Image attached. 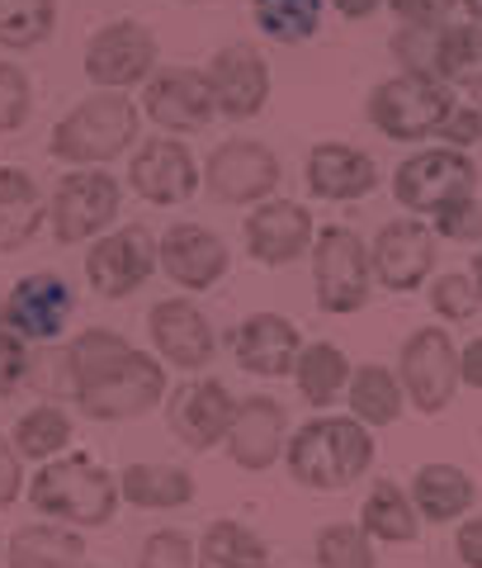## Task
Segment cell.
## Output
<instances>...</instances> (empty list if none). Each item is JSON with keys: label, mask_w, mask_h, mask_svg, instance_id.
Returning <instances> with one entry per match:
<instances>
[{"label": "cell", "mask_w": 482, "mask_h": 568, "mask_svg": "<svg viewBox=\"0 0 482 568\" xmlns=\"http://www.w3.org/2000/svg\"><path fill=\"white\" fill-rule=\"evenodd\" d=\"M123 503H133L137 511H175L194 503V474L181 465H129L119 474Z\"/></svg>", "instance_id": "29"}, {"label": "cell", "mask_w": 482, "mask_h": 568, "mask_svg": "<svg viewBox=\"0 0 482 568\" xmlns=\"http://www.w3.org/2000/svg\"><path fill=\"white\" fill-rule=\"evenodd\" d=\"M48 223V200L39 181L20 166H0V256L20 252Z\"/></svg>", "instance_id": "26"}, {"label": "cell", "mask_w": 482, "mask_h": 568, "mask_svg": "<svg viewBox=\"0 0 482 568\" xmlns=\"http://www.w3.org/2000/svg\"><path fill=\"white\" fill-rule=\"evenodd\" d=\"M227 242L204 223H175L166 237H161V271L171 284H181L189 294L213 290L227 275Z\"/></svg>", "instance_id": "24"}, {"label": "cell", "mask_w": 482, "mask_h": 568, "mask_svg": "<svg viewBox=\"0 0 482 568\" xmlns=\"http://www.w3.org/2000/svg\"><path fill=\"white\" fill-rule=\"evenodd\" d=\"M473 284L482 290V246H478V256H473Z\"/></svg>", "instance_id": "50"}, {"label": "cell", "mask_w": 482, "mask_h": 568, "mask_svg": "<svg viewBox=\"0 0 482 568\" xmlns=\"http://www.w3.org/2000/svg\"><path fill=\"white\" fill-rule=\"evenodd\" d=\"M0 323L10 332H20L24 342H58L71 323V290L62 275L33 271L24 280H14V290L6 294Z\"/></svg>", "instance_id": "20"}, {"label": "cell", "mask_w": 482, "mask_h": 568, "mask_svg": "<svg viewBox=\"0 0 482 568\" xmlns=\"http://www.w3.org/2000/svg\"><path fill=\"white\" fill-rule=\"evenodd\" d=\"M156 271H161V242L142 223L95 237V246L85 252V280H91L100 298H133Z\"/></svg>", "instance_id": "12"}, {"label": "cell", "mask_w": 482, "mask_h": 568, "mask_svg": "<svg viewBox=\"0 0 482 568\" xmlns=\"http://www.w3.org/2000/svg\"><path fill=\"white\" fill-rule=\"evenodd\" d=\"M331 6H336V14H346V20H369L383 0H331Z\"/></svg>", "instance_id": "48"}, {"label": "cell", "mask_w": 482, "mask_h": 568, "mask_svg": "<svg viewBox=\"0 0 482 568\" xmlns=\"http://www.w3.org/2000/svg\"><path fill=\"white\" fill-rule=\"evenodd\" d=\"M71 436H76V426H71V413L58 403H39V407H29V413L14 422V450H20L24 459H33V465H48V459H58L66 446H71Z\"/></svg>", "instance_id": "32"}, {"label": "cell", "mask_w": 482, "mask_h": 568, "mask_svg": "<svg viewBox=\"0 0 482 568\" xmlns=\"http://www.w3.org/2000/svg\"><path fill=\"white\" fill-rule=\"evenodd\" d=\"M137 568H199V545L185 530H156L142 540Z\"/></svg>", "instance_id": "40"}, {"label": "cell", "mask_w": 482, "mask_h": 568, "mask_svg": "<svg viewBox=\"0 0 482 568\" xmlns=\"http://www.w3.org/2000/svg\"><path fill=\"white\" fill-rule=\"evenodd\" d=\"M137 133H142V104H133V95L123 91H100L85 95L76 110H66L52 123L48 152L76 171H91L129 156Z\"/></svg>", "instance_id": "3"}, {"label": "cell", "mask_w": 482, "mask_h": 568, "mask_svg": "<svg viewBox=\"0 0 482 568\" xmlns=\"http://www.w3.org/2000/svg\"><path fill=\"white\" fill-rule=\"evenodd\" d=\"M284 181L279 156L256 138H227L208 152L204 162V185L218 204L246 209V204H265L275 200V190Z\"/></svg>", "instance_id": "11"}, {"label": "cell", "mask_w": 482, "mask_h": 568, "mask_svg": "<svg viewBox=\"0 0 482 568\" xmlns=\"http://www.w3.org/2000/svg\"><path fill=\"white\" fill-rule=\"evenodd\" d=\"M459 379L482 394V336H473V342L459 351Z\"/></svg>", "instance_id": "47"}, {"label": "cell", "mask_w": 482, "mask_h": 568, "mask_svg": "<svg viewBox=\"0 0 482 568\" xmlns=\"http://www.w3.org/2000/svg\"><path fill=\"white\" fill-rule=\"evenodd\" d=\"M317 568H379V555H373V540L360 521H331L317 530Z\"/></svg>", "instance_id": "37"}, {"label": "cell", "mask_w": 482, "mask_h": 568, "mask_svg": "<svg viewBox=\"0 0 482 568\" xmlns=\"http://www.w3.org/2000/svg\"><path fill=\"white\" fill-rule=\"evenodd\" d=\"M199 568H270V545L242 521H208L199 536Z\"/></svg>", "instance_id": "33"}, {"label": "cell", "mask_w": 482, "mask_h": 568, "mask_svg": "<svg viewBox=\"0 0 482 568\" xmlns=\"http://www.w3.org/2000/svg\"><path fill=\"white\" fill-rule=\"evenodd\" d=\"M302 185L312 200L327 204H355L379 190V162L350 142H317L302 162Z\"/></svg>", "instance_id": "22"}, {"label": "cell", "mask_w": 482, "mask_h": 568, "mask_svg": "<svg viewBox=\"0 0 482 568\" xmlns=\"http://www.w3.org/2000/svg\"><path fill=\"white\" fill-rule=\"evenodd\" d=\"M223 446L232 455V465L246 474L275 469L284 450H289V413H284V403L270 394H246L237 403V417H232V432Z\"/></svg>", "instance_id": "17"}, {"label": "cell", "mask_w": 482, "mask_h": 568, "mask_svg": "<svg viewBox=\"0 0 482 568\" xmlns=\"http://www.w3.org/2000/svg\"><path fill=\"white\" fill-rule=\"evenodd\" d=\"M161 48L156 33L137 20H110L104 29L91 33L85 43V77H91L95 91H133V85H147L156 77Z\"/></svg>", "instance_id": "9"}, {"label": "cell", "mask_w": 482, "mask_h": 568, "mask_svg": "<svg viewBox=\"0 0 482 568\" xmlns=\"http://www.w3.org/2000/svg\"><path fill=\"white\" fill-rule=\"evenodd\" d=\"M478 194V166L469 152L459 148H421L392 171V200L412 219H435L459 200Z\"/></svg>", "instance_id": "7"}, {"label": "cell", "mask_w": 482, "mask_h": 568, "mask_svg": "<svg viewBox=\"0 0 482 568\" xmlns=\"http://www.w3.org/2000/svg\"><path fill=\"white\" fill-rule=\"evenodd\" d=\"M24 379H29V342L20 332L0 327V398H10Z\"/></svg>", "instance_id": "42"}, {"label": "cell", "mask_w": 482, "mask_h": 568, "mask_svg": "<svg viewBox=\"0 0 482 568\" xmlns=\"http://www.w3.org/2000/svg\"><path fill=\"white\" fill-rule=\"evenodd\" d=\"M123 209V190L110 171H66L58 190L48 194V227L58 246H81V242H95L114 227Z\"/></svg>", "instance_id": "8"}, {"label": "cell", "mask_w": 482, "mask_h": 568, "mask_svg": "<svg viewBox=\"0 0 482 568\" xmlns=\"http://www.w3.org/2000/svg\"><path fill=\"white\" fill-rule=\"evenodd\" d=\"M463 0H388V10L398 14L402 24H444Z\"/></svg>", "instance_id": "45"}, {"label": "cell", "mask_w": 482, "mask_h": 568, "mask_svg": "<svg viewBox=\"0 0 482 568\" xmlns=\"http://www.w3.org/2000/svg\"><path fill=\"white\" fill-rule=\"evenodd\" d=\"M431 308L435 317H444V323H469V317H478L482 308V290L473 284V275H435L431 280Z\"/></svg>", "instance_id": "38"}, {"label": "cell", "mask_w": 482, "mask_h": 568, "mask_svg": "<svg viewBox=\"0 0 482 568\" xmlns=\"http://www.w3.org/2000/svg\"><path fill=\"white\" fill-rule=\"evenodd\" d=\"M237 403L223 379H185L166 394V426L185 450H213L223 446L237 417Z\"/></svg>", "instance_id": "16"}, {"label": "cell", "mask_w": 482, "mask_h": 568, "mask_svg": "<svg viewBox=\"0 0 482 568\" xmlns=\"http://www.w3.org/2000/svg\"><path fill=\"white\" fill-rule=\"evenodd\" d=\"M312 242H317L312 213L294 200H265L246 213V256L270 265V271L302 261L312 252Z\"/></svg>", "instance_id": "19"}, {"label": "cell", "mask_w": 482, "mask_h": 568, "mask_svg": "<svg viewBox=\"0 0 482 568\" xmlns=\"http://www.w3.org/2000/svg\"><path fill=\"white\" fill-rule=\"evenodd\" d=\"M302 346H308L302 332L284 313H252V317H242L237 332H232V355H237V365L256 379L294 375Z\"/></svg>", "instance_id": "23"}, {"label": "cell", "mask_w": 482, "mask_h": 568, "mask_svg": "<svg viewBox=\"0 0 482 568\" xmlns=\"http://www.w3.org/2000/svg\"><path fill=\"white\" fill-rule=\"evenodd\" d=\"M369 256H373V284H383L392 294H417L421 284H431L440 237L431 223L407 213V219H392L379 227V237L369 242Z\"/></svg>", "instance_id": "14"}, {"label": "cell", "mask_w": 482, "mask_h": 568, "mask_svg": "<svg viewBox=\"0 0 482 568\" xmlns=\"http://www.w3.org/2000/svg\"><path fill=\"white\" fill-rule=\"evenodd\" d=\"M350 361H346V351L336 346V342H308L298 355V365H294V384H298V394L308 407H331V403H341L346 398V388H350Z\"/></svg>", "instance_id": "30"}, {"label": "cell", "mask_w": 482, "mask_h": 568, "mask_svg": "<svg viewBox=\"0 0 482 568\" xmlns=\"http://www.w3.org/2000/svg\"><path fill=\"white\" fill-rule=\"evenodd\" d=\"M142 114H147L161 133H204L218 119V100H213L208 71L199 67H161L156 77L142 85Z\"/></svg>", "instance_id": "15"}, {"label": "cell", "mask_w": 482, "mask_h": 568, "mask_svg": "<svg viewBox=\"0 0 482 568\" xmlns=\"http://www.w3.org/2000/svg\"><path fill=\"white\" fill-rule=\"evenodd\" d=\"M6 564L10 568H76L85 564V540H81V530H71L62 521L20 526L10 536Z\"/></svg>", "instance_id": "28"}, {"label": "cell", "mask_w": 482, "mask_h": 568, "mask_svg": "<svg viewBox=\"0 0 482 568\" xmlns=\"http://www.w3.org/2000/svg\"><path fill=\"white\" fill-rule=\"evenodd\" d=\"M208 85H213V100H218V114L232 123H246L270 100V62L252 43H227L208 62Z\"/></svg>", "instance_id": "21"}, {"label": "cell", "mask_w": 482, "mask_h": 568, "mask_svg": "<svg viewBox=\"0 0 482 568\" xmlns=\"http://www.w3.org/2000/svg\"><path fill=\"white\" fill-rule=\"evenodd\" d=\"M463 10H469L473 24H482V0H463Z\"/></svg>", "instance_id": "49"}, {"label": "cell", "mask_w": 482, "mask_h": 568, "mask_svg": "<svg viewBox=\"0 0 482 568\" xmlns=\"http://www.w3.org/2000/svg\"><path fill=\"white\" fill-rule=\"evenodd\" d=\"M435 77L454 91H482V24H444L435 48Z\"/></svg>", "instance_id": "34"}, {"label": "cell", "mask_w": 482, "mask_h": 568, "mask_svg": "<svg viewBox=\"0 0 482 568\" xmlns=\"http://www.w3.org/2000/svg\"><path fill=\"white\" fill-rule=\"evenodd\" d=\"M312 298L321 313L350 317L373 294V256L369 242L346 223H327L312 242Z\"/></svg>", "instance_id": "6"}, {"label": "cell", "mask_w": 482, "mask_h": 568, "mask_svg": "<svg viewBox=\"0 0 482 568\" xmlns=\"http://www.w3.org/2000/svg\"><path fill=\"white\" fill-rule=\"evenodd\" d=\"M454 549H459V564L463 568H482V517H463L459 521Z\"/></svg>", "instance_id": "46"}, {"label": "cell", "mask_w": 482, "mask_h": 568, "mask_svg": "<svg viewBox=\"0 0 482 568\" xmlns=\"http://www.w3.org/2000/svg\"><path fill=\"white\" fill-rule=\"evenodd\" d=\"M459 110L454 85L440 77H421V71H398V77L379 81L369 91L365 114L388 142H425L444 129V119Z\"/></svg>", "instance_id": "5"}, {"label": "cell", "mask_w": 482, "mask_h": 568, "mask_svg": "<svg viewBox=\"0 0 482 568\" xmlns=\"http://www.w3.org/2000/svg\"><path fill=\"white\" fill-rule=\"evenodd\" d=\"M412 503L421 511V521H431V526H450V521H463L473 511L478 503V484H473V474L469 469H459V465H421L412 474Z\"/></svg>", "instance_id": "25"}, {"label": "cell", "mask_w": 482, "mask_h": 568, "mask_svg": "<svg viewBox=\"0 0 482 568\" xmlns=\"http://www.w3.org/2000/svg\"><path fill=\"white\" fill-rule=\"evenodd\" d=\"M185 6H204V0H185Z\"/></svg>", "instance_id": "51"}, {"label": "cell", "mask_w": 482, "mask_h": 568, "mask_svg": "<svg viewBox=\"0 0 482 568\" xmlns=\"http://www.w3.org/2000/svg\"><path fill=\"white\" fill-rule=\"evenodd\" d=\"M129 185H133L137 200H147L156 209H175V204H189L194 190L204 185V166L194 162L185 138L156 133L147 142H137L133 166H129Z\"/></svg>", "instance_id": "13"}, {"label": "cell", "mask_w": 482, "mask_h": 568, "mask_svg": "<svg viewBox=\"0 0 482 568\" xmlns=\"http://www.w3.org/2000/svg\"><path fill=\"white\" fill-rule=\"evenodd\" d=\"M360 526L373 545H412L421 536V511L412 493L398 488V478H373L360 507Z\"/></svg>", "instance_id": "27"}, {"label": "cell", "mask_w": 482, "mask_h": 568, "mask_svg": "<svg viewBox=\"0 0 482 568\" xmlns=\"http://www.w3.org/2000/svg\"><path fill=\"white\" fill-rule=\"evenodd\" d=\"M284 465L298 488L312 493H341L360 484V474L373 465V436L360 417H312L289 436Z\"/></svg>", "instance_id": "2"}, {"label": "cell", "mask_w": 482, "mask_h": 568, "mask_svg": "<svg viewBox=\"0 0 482 568\" xmlns=\"http://www.w3.org/2000/svg\"><path fill=\"white\" fill-rule=\"evenodd\" d=\"M398 379L417 413L440 417L459 394V346L444 327H417L398 351Z\"/></svg>", "instance_id": "10"}, {"label": "cell", "mask_w": 482, "mask_h": 568, "mask_svg": "<svg viewBox=\"0 0 482 568\" xmlns=\"http://www.w3.org/2000/svg\"><path fill=\"white\" fill-rule=\"evenodd\" d=\"M76 568H100V564H76Z\"/></svg>", "instance_id": "52"}, {"label": "cell", "mask_w": 482, "mask_h": 568, "mask_svg": "<svg viewBox=\"0 0 482 568\" xmlns=\"http://www.w3.org/2000/svg\"><path fill=\"white\" fill-rule=\"evenodd\" d=\"M147 336L152 351L166 361L171 369H185V375H199L213 361V323L208 313L194 304V298H161L147 313Z\"/></svg>", "instance_id": "18"}, {"label": "cell", "mask_w": 482, "mask_h": 568, "mask_svg": "<svg viewBox=\"0 0 482 568\" xmlns=\"http://www.w3.org/2000/svg\"><path fill=\"white\" fill-rule=\"evenodd\" d=\"M20 493H29L24 488V455L14 450L10 436H0V511L20 503Z\"/></svg>", "instance_id": "44"}, {"label": "cell", "mask_w": 482, "mask_h": 568, "mask_svg": "<svg viewBox=\"0 0 482 568\" xmlns=\"http://www.w3.org/2000/svg\"><path fill=\"white\" fill-rule=\"evenodd\" d=\"M444 148H459V152H469L482 142V110H473V104H459V110L444 119V129L435 133Z\"/></svg>", "instance_id": "43"}, {"label": "cell", "mask_w": 482, "mask_h": 568, "mask_svg": "<svg viewBox=\"0 0 482 568\" xmlns=\"http://www.w3.org/2000/svg\"><path fill=\"white\" fill-rule=\"evenodd\" d=\"M33 114V85L24 67L0 62V133H20Z\"/></svg>", "instance_id": "39"}, {"label": "cell", "mask_w": 482, "mask_h": 568, "mask_svg": "<svg viewBox=\"0 0 482 568\" xmlns=\"http://www.w3.org/2000/svg\"><path fill=\"white\" fill-rule=\"evenodd\" d=\"M252 20L270 43L298 48L317 39L321 29V0H252Z\"/></svg>", "instance_id": "35"}, {"label": "cell", "mask_w": 482, "mask_h": 568, "mask_svg": "<svg viewBox=\"0 0 482 568\" xmlns=\"http://www.w3.org/2000/svg\"><path fill=\"white\" fill-rule=\"evenodd\" d=\"M66 379L91 422H133L166 403V361L110 327H91L66 346Z\"/></svg>", "instance_id": "1"}, {"label": "cell", "mask_w": 482, "mask_h": 568, "mask_svg": "<svg viewBox=\"0 0 482 568\" xmlns=\"http://www.w3.org/2000/svg\"><path fill=\"white\" fill-rule=\"evenodd\" d=\"M435 237L444 242H482V204L478 194L473 200H459L444 213H435Z\"/></svg>", "instance_id": "41"}, {"label": "cell", "mask_w": 482, "mask_h": 568, "mask_svg": "<svg viewBox=\"0 0 482 568\" xmlns=\"http://www.w3.org/2000/svg\"><path fill=\"white\" fill-rule=\"evenodd\" d=\"M29 503L48 521H62L71 530H100L114 521L123 493L119 478L95 465L91 455H58L29 478Z\"/></svg>", "instance_id": "4"}, {"label": "cell", "mask_w": 482, "mask_h": 568, "mask_svg": "<svg viewBox=\"0 0 482 568\" xmlns=\"http://www.w3.org/2000/svg\"><path fill=\"white\" fill-rule=\"evenodd\" d=\"M58 29V0H0V48L29 52Z\"/></svg>", "instance_id": "36"}, {"label": "cell", "mask_w": 482, "mask_h": 568, "mask_svg": "<svg viewBox=\"0 0 482 568\" xmlns=\"http://www.w3.org/2000/svg\"><path fill=\"white\" fill-rule=\"evenodd\" d=\"M346 403H350V417H360L369 432H373V426H392V422L402 417L407 388H402V379L392 375L388 365H360L350 375Z\"/></svg>", "instance_id": "31"}]
</instances>
